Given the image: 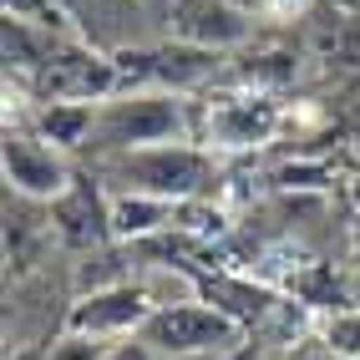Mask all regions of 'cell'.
I'll return each instance as SVG.
<instances>
[{
	"label": "cell",
	"instance_id": "cell-1",
	"mask_svg": "<svg viewBox=\"0 0 360 360\" xmlns=\"http://www.w3.org/2000/svg\"><path fill=\"white\" fill-rule=\"evenodd\" d=\"M91 173L107 183V193H153V198H208L219 183V153H208L203 142L178 137V142H153V148H132V153H112L97 158Z\"/></svg>",
	"mask_w": 360,
	"mask_h": 360
},
{
	"label": "cell",
	"instance_id": "cell-2",
	"mask_svg": "<svg viewBox=\"0 0 360 360\" xmlns=\"http://www.w3.org/2000/svg\"><path fill=\"white\" fill-rule=\"evenodd\" d=\"M193 137V97L162 86H122L97 102V122H91L86 158H112L132 148H153V142H178Z\"/></svg>",
	"mask_w": 360,
	"mask_h": 360
},
{
	"label": "cell",
	"instance_id": "cell-3",
	"mask_svg": "<svg viewBox=\"0 0 360 360\" xmlns=\"http://www.w3.org/2000/svg\"><path fill=\"white\" fill-rule=\"evenodd\" d=\"M284 127V112L269 91L259 86H208L193 102V142H203L208 153H254L264 142H274Z\"/></svg>",
	"mask_w": 360,
	"mask_h": 360
},
{
	"label": "cell",
	"instance_id": "cell-4",
	"mask_svg": "<svg viewBox=\"0 0 360 360\" xmlns=\"http://www.w3.org/2000/svg\"><path fill=\"white\" fill-rule=\"evenodd\" d=\"M137 335L153 345L158 360H208V355H229L244 340V325L229 309H219L213 300L193 295V300L158 304Z\"/></svg>",
	"mask_w": 360,
	"mask_h": 360
},
{
	"label": "cell",
	"instance_id": "cell-5",
	"mask_svg": "<svg viewBox=\"0 0 360 360\" xmlns=\"http://www.w3.org/2000/svg\"><path fill=\"white\" fill-rule=\"evenodd\" d=\"M26 86L36 102H102L117 91V61L82 41H56Z\"/></svg>",
	"mask_w": 360,
	"mask_h": 360
},
{
	"label": "cell",
	"instance_id": "cell-6",
	"mask_svg": "<svg viewBox=\"0 0 360 360\" xmlns=\"http://www.w3.org/2000/svg\"><path fill=\"white\" fill-rule=\"evenodd\" d=\"M0 162H6V188H11V193L36 198V203H56L71 188V178H77L71 153H61L56 142H46L31 122H11L6 127Z\"/></svg>",
	"mask_w": 360,
	"mask_h": 360
},
{
	"label": "cell",
	"instance_id": "cell-7",
	"mask_svg": "<svg viewBox=\"0 0 360 360\" xmlns=\"http://www.w3.org/2000/svg\"><path fill=\"white\" fill-rule=\"evenodd\" d=\"M158 309V300L148 295L142 279H122V284H107V290H86L71 300L66 309V330H82V335H102V340H127L148 325V315Z\"/></svg>",
	"mask_w": 360,
	"mask_h": 360
},
{
	"label": "cell",
	"instance_id": "cell-8",
	"mask_svg": "<svg viewBox=\"0 0 360 360\" xmlns=\"http://www.w3.org/2000/svg\"><path fill=\"white\" fill-rule=\"evenodd\" d=\"M51 233L66 238L71 249H102V244H117L112 238V193L97 173L77 167L71 188L51 203Z\"/></svg>",
	"mask_w": 360,
	"mask_h": 360
},
{
	"label": "cell",
	"instance_id": "cell-9",
	"mask_svg": "<svg viewBox=\"0 0 360 360\" xmlns=\"http://www.w3.org/2000/svg\"><path fill=\"white\" fill-rule=\"evenodd\" d=\"M254 11L233 6V0H173L167 11V31L178 41L193 46H213V51H229V46H244L254 36Z\"/></svg>",
	"mask_w": 360,
	"mask_h": 360
},
{
	"label": "cell",
	"instance_id": "cell-10",
	"mask_svg": "<svg viewBox=\"0 0 360 360\" xmlns=\"http://www.w3.org/2000/svg\"><path fill=\"white\" fill-rule=\"evenodd\" d=\"M26 122L46 137V142H56L61 153H86V142H91V122H97V102H36Z\"/></svg>",
	"mask_w": 360,
	"mask_h": 360
},
{
	"label": "cell",
	"instance_id": "cell-11",
	"mask_svg": "<svg viewBox=\"0 0 360 360\" xmlns=\"http://www.w3.org/2000/svg\"><path fill=\"white\" fill-rule=\"evenodd\" d=\"M178 203L153 193H112V238L117 244H142L162 229H173Z\"/></svg>",
	"mask_w": 360,
	"mask_h": 360
},
{
	"label": "cell",
	"instance_id": "cell-12",
	"mask_svg": "<svg viewBox=\"0 0 360 360\" xmlns=\"http://www.w3.org/2000/svg\"><path fill=\"white\" fill-rule=\"evenodd\" d=\"M325 350L330 355H350V360H360V304H350V309H335V315L325 320Z\"/></svg>",
	"mask_w": 360,
	"mask_h": 360
},
{
	"label": "cell",
	"instance_id": "cell-13",
	"mask_svg": "<svg viewBox=\"0 0 360 360\" xmlns=\"http://www.w3.org/2000/svg\"><path fill=\"white\" fill-rule=\"evenodd\" d=\"M112 340L102 335H82V330H61L51 345H46V360H107Z\"/></svg>",
	"mask_w": 360,
	"mask_h": 360
},
{
	"label": "cell",
	"instance_id": "cell-14",
	"mask_svg": "<svg viewBox=\"0 0 360 360\" xmlns=\"http://www.w3.org/2000/svg\"><path fill=\"white\" fill-rule=\"evenodd\" d=\"M107 360H158V355H153V345L142 340V335H127V340H112Z\"/></svg>",
	"mask_w": 360,
	"mask_h": 360
},
{
	"label": "cell",
	"instance_id": "cell-15",
	"mask_svg": "<svg viewBox=\"0 0 360 360\" xmlns=\"http://www.w3.org/2000/svg\"><path fill=\"white\" fill-rule=\"evenodd\" d=\"M137 6H142V11H153V15H162V20H167V11H173V0H137Z\"/></svg>",
	"mask_w": 360,
	"mask_h": 360
},
{
	"label": "cell",
	"instance_id": "cell-16",
	"mask_svg": "<svg viewBox=\"0 0 360 360\" xmlns=\"http://www.w3.org/2000/svg\"><path fill=\"white\" fill-rule=\"evenodd\" d=\"M350 254H355V264H360V219L350 224Z\"/></svg>",
	"mask_w": 360,
	"mask_h": 360
},
{
	"label": "cell",
	"instance_id": "cell-17",
	"mask_svg": "<svg viewBox=\"0 0 360 360\" xmlns=\"http://www.w3.org/2000/svg\"><path fill=\"white\" fill-rule=\"evenodd\" d=\"M350 193H355V208H360V178H355V188H350Z\"/></svg>",
	"mask_w": 360,
	"mask_h": 360
}]
</instances>
